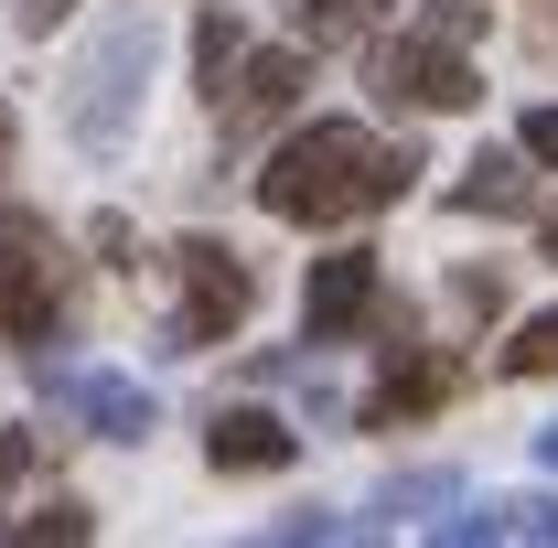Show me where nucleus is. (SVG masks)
Returning a JSON list of instances; mask_svg holds the SVG:
<instances>
[{
	"instance_id": "nucleus-22",
	"label": "nucleus",
	"mask_w": 558,
	"mask_h": 548,
	"mask_svg": "<svg viewBox=\"0 0 558 548\" xmlns=\"http://www.w3.org/2000/svg\"><path fill=\"white\" fill-rule=\"evenodd\" d=\"M537 452H548V474H558V430H548V441H537Z\"/></svg>"
},
{
	"instance_id": "nucleus-8",
	"label": "nucleus",
	"mask_w": 558,
	"mask_h": 548,
	"mask_svg": "<svg viewBox=\"0 0 558 548\" xmlns=\"http://www.w3.org/2000/svg\"><path fill=\"white\" fill-rule=\"evenodd\" d=\"M65 398H75V419L86 430H108V441H150V388H130V377H65Z\"/></svg>"
},
{
	"instance_id": "nucleus-5",
	"label": "nucleus",
	"mask_w": 558,
	"mask_h": 548,
	"mask_svg": "<svg viewBox=\"0 0 558 548\" xmlns=\"http://www.w3.org/2000/svg\"><path fill=\"white\" fill-rule=\"evenodd\" d=\"M376 86H387V108H440V119L484 97L473 65L451 55V33H429V22H418L409 44H387V55H376Z\"/></svg>"
},
{
	"instance_id": "nucleus-16",
	"label": "nucleus",
	"mask_w": 558,
	"mask_h": 548,
	"mask_svg": "<svg viewBox=\"0 0 558 548\" xmlns=\"http://www.w3.org/2000/svg\"><path fill=\"white\" fill-rule=\"evenodd\" d=\"M418 505H451V474H398L376 495V516H418Z\"/></svg>"
},
{
	"instance_id": "nucleus-17",
	"label": "nucleus",
	"mask_w": 558,
	"mask_h": 548,
	"mask_svg": "<svg viewBox=\"0 0 558 548\" xmlns=\"http://www.w3.org/2000/svg\"><path fill=\"white\" fill-rule=\"evenodd\" d=\"M526 162H558V108H526V130H515Z\"/></svg>"
},
{
	"instance_id": "nucleus-18",
	"label": "nucleus",
	"mask_w": 558,
	"mask_h": 548,
	"mask_svg": "<svg viewBox=\"0 0 558 548\" xmlns=\"http://www.w3.org/2000/svg\"><path fill=\"white\" fill-rule=\"evenodd\" d=\"M473 22H484V11H473V0H429V33H451V44H462V33H473Z\"/></svg>"
},
{
	"instance_id": "nucleus-15",
	"label": "nucleus",
	"mask_w": 558,
	"mask_h": 548,
	"mask_svg": "<svg viewBox=\"0 0 558 548\" xmlns=\"http://www.w3.org/2000/svg\"><path fill=\"white\" fill-rule=\"evenodd\" d=\"M290 11H301V33H312V44H354V22H365L376 0H290Z\"/></svg>"
},
{
	"instance_id": "nucleus-19",
	"label": "nucleus",
	"mask_w": 558,
	"mask_h": 548,
	"mask_svg": "<svg viewBox=\"0 0 558 548\" xmlns=\"http://www.w3.org/2000/svg\"><path fill=\"white\" fill-rule=\"evenodd\" d=\"M33 474V441H22V430H11V441H0V495H11V484Z\"/></svg>"
},
{
	"instance_id": "nucleus-20",
	"label": "nucleus",
	"mask_w": 558,
	"mask_h": 548,
	"mask_svg": "<svg viewBox=\"0 0 558 548\" xmlns=\"http://www.w3.org/2000/svg\"><path fill=\"white\" fill-rule=\"evenodd\" d=\"M65 11H75V0H22V33H54Z\"/></svg>"
},
{
	"instance_id": "nucleus-10",
	"label": "nucleus",
	"mask_w": 558,
	"mask_h": 548,
	"mask_svg": "<svg viewBox=\"0 0 558 548\" xmlns=\"http://www.w3.org/2000/svg\"><path fill=\"white\" fill-rule=\"evenodd\" d=\"M440 398H451V355H398V366H387V388H376V419H418V409H440Z\"/></svg>"
},
{
	"instance_id": "nucleus-21",
	"label": "nucleus",
	"mask_w": 558,
	"mask_h": 548,
	"mask_svg": "<svg viewBox=\"0 0 558 548\" xmlns=\"http://www.w3.org/2000/svg\"><path fill=\"white\" fill-rule=\"evenodd\" d=\"M537 237H548V259H558V205H548V226H537Z\"/></svg>"
},
{
	"instance_id": "nucleus-1",
	"label": "nucleus",
	"mask_w": 558,
	"mask_h": 548,
	"mask_svg": "<svg viewBox=\"0 0 558 548\" xmlns=\"http://www.w3.org/2000/svg\"><path fill=\"white\" fill-rule=\"evenodd\" d=\"M409 183H418V151H387V140H365L354 119H312V130H290L269 151L258 205H269L279 226H344V215L398 205Z\"/></svg>"
},
{
	"instance_id": "nucleus-14",
	"label": "nucleus",
	"mask_w": 558,
	"mask_h": 548,
	"mask_svg": "<svg viewBox=\"0 0 558 548\" xmlns=\"http://www.w3.org/2000/svg\"><path fill=\"white\" fill-rule=\"evenodd\" d=\"M462 205H473V215H505V205H515V151H484V162H473Z\"/></svg>"
},
{
	"instance_id": "nucleus-7",
	"label": "nucleus",
	"mask_w": 558,
	"mask_h": 548,
	"mask_svg": "<svg viewBox=\"0 0 558 548\" xmlns=\"http://www.w3.org/2000/svg\"><path fill=\"white\" fill-rule=\"evenodd\" d=\"M301 44H258V55H236V65H226V108H236V119H279V108H290V97H301Z\"/></svg>"
},
{
	"instance_id": "nucleus-13",
	"label": "nucleus",
	"mask_w": 558,
	"mask_h": 548,
	"mask_svg": "<svg viewBox=\"0 0 558 548\" xmlns=\"http://www.w3.org/2000/svg\"><path fill=\"white\" fill-rule=\"evenodd\" d=\"M236 55H247V44H236V22H226V11H205V33H194V86H205V97H226V65H236Z\"/></svg>"
},
{
	"instance_id": "nucleus-12",
	"label": "nucleus",
	"mask_w": 558,
	"mask_h": 548,
	"mask_svg": "<svg viewBox=\"0 0 558 548\" xmlns=\"http://www.w3.org/2000/svg\"><path fill=\"white\" fill-rule=\"evenodd\" d=\"M505 377H558V312H526L505 334Z\"/></svg>"
},
{
	"instance_id": "nucleus-9",
	"label": "nucleus",
	"mask_w": 558,
	"mask_h": 548,
	"mask_svg": "<svg viewBox=\"0 0 558 548\" xmlns=\"http://www.w3.org/2000/svg\"><path fill=\"white\" fill-rule=\"evenodd\" d=\"M365 301H376V259H365V248H333V259L312 270V334H344Z\"/></svg>"
},
{
	"instance_id": "nucleus-4",
	"label": "nucleus",
	"mask_w": 558,
	"mask_h": 548,
	"mask_svg": "<svg viewBox=\"0 0 558 548\" xmlns=\"http://www.w3.org/2000/svg\"><path fill=\"white\" fill-rule=\"evenodd\" d=\"M247 301H258V279H247L236 248H215V237H183V248H172V355L226 344L247 323Z\"/></svg>"
},
{
	"instance_id": "nucleus-6",
	"label": "nucleus",
	"mask_w": 558,
	"mask_h": 548,
	"mask_svg": "<svg viewBox=\"0 0 558 548\" xmlns=\"http://www.w3.org/2000/svg\"><path fill=\"white\" fill-rule=\"evenodd\" d=\"M290 452H301V430H290L279 409H226L205 430V463H215V474H279Z\"/></svg>"
},
{
	"instance_id": "nucleus-3",
	"label": "nucleus",
	"mask_w": 558,
	"mask_h": 548,
	"mask_svg": "<svg viewBox=\"0 0 558 548\" xmlns=\"http://www.w3.org/2000/svg\"><path fill=\"white\" fill-rule=\"evenodd\" d=\"M65 323V259H54V226L33 205H0V334L11 344H54Z\"/></svg>"
},
{
	"instance_id": "nucleus-11",
	"label": "nucleus",
	"mask_w": 558,
	"mask_h": 548,
	"mask_svg": "<svg viewBox=\"0 0 558 548\" xmlns=\"http://www.w3.org/2000/svg\"><path fill=\"white\" fill-rule=\"evenodd\" d=\"M75 538H97V516H86V505H44V516L0 527V548H75Z\"/></svg>"
},
{
	"instance_id": "nucleus-23",
	"label": "nucleus",
	"mask_w": 558,
	"mask_h": 548,
	"mask_svg": "<svg viewBox=\"0 0 558 548\" xmlns=\"http://www.w3.org/2000/svg\"><path fill=\"white\" fill-rule=\"evenodd\" d=\"M0 151H11V108H0Z\"/></svg>"
},
{
	"instance_id": "nucleus-2",
	"label": "nucleus",
	"mask_w": 558,
	"mask_h": 548,
	"mask_svg": "<svg viewBox=\"0 0 558 548\" xmlns=\"http://www.w3.org/2000/svg\"><path fill=\"white\" fill-rule=\"evenodd\" d=\"M150 65H161V22H150V11L108 22L97 55H86L75 86H65V130L86 140V151H119V140L140 130V86H150Z\"/></svg>"
}]
</instances>
